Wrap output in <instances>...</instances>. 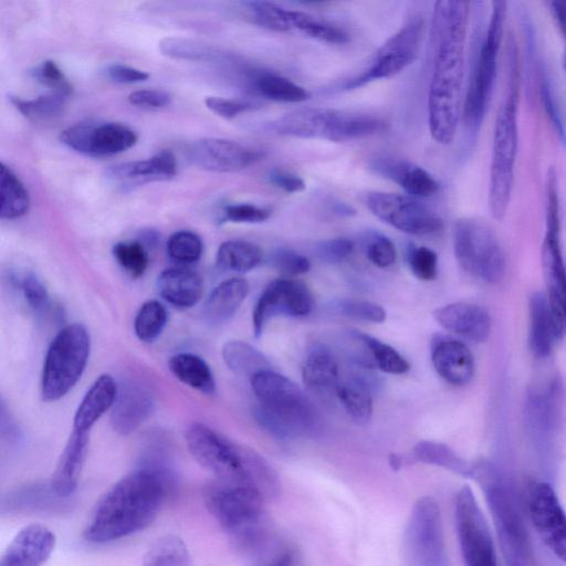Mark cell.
I'll list each match as a JSON object with an SVG mask.
<instances>
[{"label": "cell", "mask_w": 566, "mask_h": 566, "mask_svg": "<svg viewBox=\"0 0 566 566\" xmlns=\"http://www.w3.org/2000/svg\"><path fill=\"white\" fill-rule=\"evenodd\" d=\"M366 205L375 217L408 234L431 235L443 228L442 219L434 211L409 196L371 191Z\"/></svg>", "instance_id": "15"}, {"label": "cell", "mask_w": 566, "mask_h": 566, "mask_svg": "<svg viewBox=\"0 0 566 566\" xmlns=\"http://www.w3.org/2000/svg\"><path fill=\"white\" fill-rule=\"evenodd\" d=\"M527 504L537 534L553 554L566 563V513L554 489L545 482L533 483Z\"/></svg>", "instance_id": "19"}, {"label": "cell", "mask_w": 566, "mask_h": 566, "mask_svg": "<svg viewBox=\"0 0 566 566\" xmlns=\"http://www.w3.org/2000/svg\"><path fill=\"white\" fill-rule=\"evenodd\" d=\"M113 255L132 277H139L147 270L148 253L140 242H118L113 248Z\"/></svg>", "instance_id": "47"}, {"label": "cell", "mask_w": 566, "mask_h": 566, "mask_svg": "<svg viewBox=\"0 0 566 566\" xmlns=\"http://www.w3.org/2000/svg\"><path fill=\"white\" fill-rule=\"evenodd\" d=\"M368 260L378 268H388L395 263L397 251L390 239L375 233L366 245Z\"/></svg>", "instance_id": "53"}, {"label": "cell", "mask_w": 566, "mask_h": 566, "mask_svg": "<svg viewBox=\"0 0 566 566\" xmlns=\"http://www.w3.org/2000/svg\"><path fill=\"white\" fill-rule=\"evenodd\" d=\"M453 249L458 263L470 275L486 283L502 280L505 272L504 252L495 232L483 220H457Z\"/></svg>", "instance_id": "12"}, {"label": "cell", "mask_w": 566, "mask_h": 566, "mask_svg": "<svg viewBox=\"0 0 566 566\" xmlns=\"http://www.w3.org/2000/svg\"><path fill=\"white\" fill-rule=\"evenodd\" d=\"M295 564V555L291 551H284L282 553L276 554L270 560H268L263 566H294Z\"/></svg>", "instance_id": "62"}, {"label": "cell", "mask_w": 566, "mask_h": 566, "mask_svg": "<svg viewBox=\"0 0 566 566\" xmlns=\"http://www.w3.org/2000/svg\"><path fill=\"white\" fill-rule=\"evenodd\" d=\"M107 75L111 80L120 84H134L144 82L149 76V74L145 71L123 64L109 65L107 69Z\"/></svg>", "instance_id": "60"}, {"label": "cell", "mask_w": 566, "mask_h": 566, "mask_svg": "<svg viewBox=\"0 0 566 566\" xmlns=\"http://www.w3.org/2000/svg\"><path fill=\"white\" fill-rule=\"evenodd\" d=\"M205 104L211 112L226 119H232L242 113L255 108V104L250 101L219 96H208L205 99Z\"/></svg>", "instance_id": "55"}, {"label": "cell", "mask_w": 566, "mask_h": 566, "mask_svg": "<svg viewBox=\"0 0 566 566\" xmlns=\"http://www.w3.org/2000/svg\"><path fill=\"white\" fill-rule=\"evenodd\" d=\"M118 385L111 375H101L81 400L73 420V429L90 432L95 422L113 407Z\"/></svg>", "instance_id": "31"}, {"label": "cell", "mask_w": 566, "mask_h": 566, "mask_svg": "<svg viewBox=\"0 0 566 566\" xmlns=\"http://www.w3.org/2000/svg\"><path fill=\"white\" fill-rule=\"evenodd\" d=\"M56 536L43 524L22 527L4 549L0 566H42L51 557Z\"/></svg>", "instance_id": "22"}, {"label": "cell", "mask_w": 566, "mask_h": 566, "mask_svg": "<svg viewBox=\"0 0 566 566\" xmlns=\"http://www.w3.org/2000/svg\"><path fill=\"white\" fill-rule=\"evenodd\" d=\"M333 308L346 317L364 322L382 323L386 319L385 310L369 301L338 298L333 302Z\"/></svg>", "instance_id": "48"}, {"label": "cell", "mask_w": 566, "mask_h": 566, "mask_svg": "<svg viewBox=\"0 0 566 566\" xmlns=\"http://www.w3.org/2000/svg\"><path fill=\"white\" fill-rule=\"evenodd\" d=\"M353 242L346 238H335L318 244L317 254L321 260L328 263H338L353 252Z\"/></svg>", "instance_id": "56"}, {"label": "cell", "mask_w": 566, "mask_h": 566, "mask_svg": "<svg viewBox=\"0 0 566 566\" xmlns=\"http://www.w3.org/2000/svg\"><path fill=\"white\" fill-rule=\"evenodd\" d=\"M31 75L36 82L49 87L51 92L61 93L66 96L72 94V84L52 60L42 61L31 71Z\"/></svg>", "instance_id": "49"}, {"label": "cell", "mask_w": 566, "mask_h": 566, "mask_svg": "<svg viewBox=\"0 0 566 566\" xmlns=\"http://www.w3.org/2000/svg\"><path fill=\"white\" fill-rule=\"evenodd\" d=\"M473 478L484 490L507 566H526L528 538L513 485L486 464H476Z\"/></svg>", "instance_id": "8"}, {"label": "cell", "mask_w": 566, "mask_h": 566, "mask_svg": "<svg viewBox=\"0 0 566 566\" xmlns=\"http://www.w3.org/2000/svg\"><path fill=\"white\" fill-rule=\"evenodd\" d=\"M285 21L287 31H298L318 41L343 44L349 40L343 29L302 11L286 9Z\"/></svg>", "instance_id": "40"}, {"label": "cell", "mask_w": 566, "mask_h": 566, "mask_svg": "<svg viewBox=\"0 0 566 566\" xmlns=\"http://www.w3.org/2000/svg\"><path fill=\"white\" fill-rule=\"evenodd\" d=\"M370 169L384 178L395 181L410 196L430 197L438 192V181L422 167L395 157H378Z\"/></svg>", "instance_id": "26"}, {"label": "cell", "mask_w": 566, "mask_h": 566, "mask_svg": "<svg viewBox=\"0 0 566 566\" xmlns=\"http://www.w3.org/2000/svg\"><path fill=\"white\" fill-rule=\"evenodd\" d=\"M143 566H191V556L180 537L167 535L155 541L147 549Z\"/></svg>", "instance_id": "41"}, {"label": "cell", "mask_w": 566, "mask_h": 566, "mask_svg": "<svg viewBox=\"0 0 566 566\" xmlns=\"http://www.w3.org/2000/svg\"><path fill=\"white\" fill-rule=\"evenodd\" d=\"M91 352L86 327L72 323L52 339L43 364L41 395L45 401L63 398L83 375Z\"/></svg>", "instance_id": "10"}, {"label": "cell", "mask_w": 566, "mask_h": 566, "mask_svg": "<svg viewBox=\"0 0 566 566\" xmlns=\"http://www.w3.org/2000/svg\"><path fill=\"white\" fill-rule=\"evenodd\" d=\"M189 160L197 167L217 172L245 169L263 157L259 149L223 138H201L187 150Z\"/></svg>", "instance_id": "20"}, {"label": "cell", "mask_w": 566, "mask_h": 566, "mask_svg": "<svg viewBox=\"0 0 566 566\" xmlns=\"http://www.w3.org/2000/svg\"><path fill=\"white\" fill-rule=\"evenodd\" d=\"M302 375L310 390L328 396L336 394L342 373L333 352L325 345L315 344L305 358Z\"/></svg>", "instance_id": "29"}, {"label": "cell", "mask_w": 566, "mask_h": 566, "mask_svg": "<svg viewBox=\"0 0 566 566\" xmlns=\"http://www.w3.org/2000/svg\"><path fill=\"white\" fill-rule=\"evenodd\" d=\"M470 3L441 0L434 3L436 52L428 92V124L431 137L441 145L454 139L462 111L465 39Z\"/></svg>", "instance_id": "1"}, {"label": "cell", "mask_w": 566, "mask_h": 566, "mask_svg": "<svg viewBox=\"0 0 566 566\" xmlns=\"http://www.w3.org/2000/svg\"><path fill=\"white\" fill-rule=\"evenodd\" d=\"M154 403V395L146 384L134 378L123 380L112 407V428L123 436L134 432L148 419Z\"/></svg>", "instance_id": "21"}, {"label": "cell", "mask_w": 566, "mask_h": 566, "mask_svg": "<svg viewBox=\"0 0 566 566\" xmlns=\"http://www.w3.org/2000/svg\"><path fill=\"white\" fill-rule=\"evenodd\" d=\"M268 180L274 187L289 192H301L305 189L304 180L290 171L273 169L268 174Z\"/></svg>", "instance_id": "59"}, {"label": "cell", "mask_w": 566, "mask_h": 566, "mask_svg": "<svg viewBox=\"0 0 566 566\" xmlns=\"http://www.w3.org/2000/svg\"><path fill=\"white\" fill-rule=\"evenodd\" d=\"M67 98L64 94L50 92L32 99L10 96V102L24 117L43 122L61 115Z\"/></svg>", "instance_id": "43"}, {"label": "cell", "mask_w": 566, "mask_h": 566, "mask_svg": "<svg viewBox=\"0 0 566 566\" xmlns=\"http://www.w3.org/2000/svg\"><path fill=\"white\" fill-rule=\"evenodd\" d=\"M541 85V92H542V99L544 103V108L549 116L562 143H566V130L565 125L563 123V118L559 112V108L556 104L555 96L553 94L552 87L547 81V78L544 76Z\"/></svg>", "instance_id": "58"}, {"label": "cell", "mask_w": 566, "mask_h": 566, "mask_svg": "<svg viewBox=\"0 0 566 566\" xmlns=\"http://www.w3.org/2000/svg\"><path fill=\"white\" fill-rule=\"evenodd\" d=\"M565 69H566V54H565Z\"/></svg>", "instance_id": "63"}, {"label": "cell", "mask_w": 566, "mask_h": 566, "mask_svg": "<svg viewBox=\"0 0 566 566\" xmlns=\"http://www.w3.org/2000/svg\"><path fill=\"white\" fill-rule=\"evenodd\" d=\"M30 197L27 188L13 170L1 163L0 169V216L14 220L29 211Z\"/></svg>", "instance_id": "39"}, {"label": "cell", "mask_w": 566, "mask_h": 566, "mask_svg": "<svg viewBox=\"0 0 566 566\" xmlns=\"http://www.w3.org/2000/svg\"><path fill=\"white\" fill-rule=\"evenodd\" d=\"M159 49L166 56L189 60V61H213L219 56V52L203 43L196 40L182 38H166L160 41Z\"/></svg>", "instance_id": "45"}, {"label": "cell", "mask_w": 566, "mask_h": 566, "mask_svg": "<svg viewBox=\"0 0 566 566\" xmlns=\"http://www.w3.org/2000/svg\"><path fill=\"white\" fill-rule=\"evenodd\" d=\"M507 81L494 125L489 175V208L501 220L510 206L518 145L520 74L517 51L509 43Z\"/></svg>", "instance_id": "5"}, {"label": "cell", "mask_w": 566, "mask_h": 566, "mask_svg": "<svg viewBox=\"0 0 566 566\" xmlns=\"http://www.w3.org/2000/svg\"><path fill=\"white\" fill-rule=\"evenodd\" d=\"M203 245L200 237L189 230H180L170 235L167 241L169 258L179 264L197 262L202 254Z\"/></svg>", "instance_id": "46"}, {"label": "cell", "mask_w": 566, "mask_h": 566, "mask_svg": "<svg viewBox=\"0 0 566 566\" xmlns=\"http://www.w3.org/2000/svg\"><path fill=\"white\" fill-rule=\"evenodd\" d=\"M168 368L182 384L205 394L212 395L216 391L213 374L200 356L192 353H178L170 357Z\"/></svg>", "instance_id": "34"}, {"label": "cell", "mask_w": 566, "mask_h": 566, "mask_svg": "<svg viewBox=\"0 0 566 566\" xmlns=\"http://www.w3.org/2000/svg\"><path fill=\"white\" fill-rule=\"evenodd\" d=\"M549 7L558 29L566 38V0L551 1Z\"/></svg>", "instance_id": "61"}, {"label": "cell", "mask_w": 566, "mask_h": 566, "mask_svg": "<svg viewBox=\"0 0 566 566\" xmlns=\"http://www.w3.org/2000/svg\"><path fill=\"white\" fill-rule=\"evenodd\" d=\"M272 210L252 203H233L223 208L222 222L259 223L271 217Z\"/></svg>", "instance_id": "52"}, {"label": "cell", "mask_w": 566, "mask_h": 566, "mask_svg": "<svg viewBox=\"0 0 566 566\" xmlns=\"http://www.w3.org/2000/svg\"><path fill=\"white\" fill-rule=\"evenodd\" d=\"M167 319V311L160 302L156 300L146 301L135 316V334L142 342H154L161 334Z\"/></svg>", "instance_id": "44"}, {"label": "cell", "mask_w": 566, "mask_h": 566, "mask_svg": "<svg viewBox=\"0 0 566 566\" xmlns=\"http://www.w3.org/2000/svg\"><path fill=\"white\" fill-rule=\"evenodd\" d=\"M431 359L439 376L454 386L470 382L475 371L472 353L465 344L453 338L442 337L434 342Z\"/></svg>", "instance_id": "25"}, {"label": "cell", "mask_w": 566, "mask_h": 566, "mask_svg": "<svg viewBox=\"0 0 566 566\" xmlns=\"http://www.w3.org/2000/svg\"><path fill=\"white\" fill-rule=\"evenodd\" d=\"M410 459L437 465L465 478H473L476 464L457 454L447 444L422 440L412 449Z\"/></svg>", "instance_id": "35"}, {"label": "cell", "mask_w": 566, "mask_h": 566, "mask_svg": "<svg viewBox=\"0 0 566 566\" xmlns=\"http://www.w3.org/2000/svg\"><path fill=\"white\" fill-rule=\"evenodd\" d=\"M222 358L231 371L250 379L263 370L271 369L268 358L243 340L227 342L222 347Z\"/></svg>", "instance_id": "36"}, {"label": "cell", "mask_w": 566, "mask_h": 566, "mask_svg": "<svg viewBox=\"0 0 566 566\" xmlns=\"http://www.w3.org/2000/svg\"><path fill=\"white\" fill-rule=\"evenodd\" d=\"M434 319L444 329L473 342H484L491 332V317L485 308L455 302L434 310Z\"/></svg>", "instance_id": "24"}, {"label": "cell", "mask_w": 566, "mask_h": 566, "mask_svg": "<svg viewBox=\"0 0 566 566\" xmlns=\"http://www.w3.org/2000/svg\"><path fill=\"white\" fill-rule=\"evenodd\" d=\"M266 500L261 491L251 485L218 479L203 491L209 513L233 543L245 551H255L266 541Z\"/></svg>", "instance_id": "6"}, {"label": "cell", "mask_w": 566, "mask_h": 566, "mask_svg": "<svg viewBox=\"0 0 566 566\" xmlns=\"http://www.w3.org/2000/svg\"><path fill=\"white\" fill-rule=\"evenodd\" d=\"M90 446V432L72 431L50 478L49 485L59 497L71 496L81 478Z\"/></svg>", "instance_id": "23"}, {"label": "cell", "mask_w": 566, "mask_h": 566, "mask_svg": "<svg viewBox=\"0 0 566 566\" xmlns=\"http://www.w3.org/2000/svg\"><path fill=\"white\" fill-rule=\"evenodd\" d=\"M250 380L259 402L253 416L264 431L276 439L286 440L311 434L315 430V408L291 379L268 369Z\"/></svg>", "instance_id": "4"}, {"label": "cell", "mask_w": 566, "mask_h": 566, "mask_svg": "<svg viewBox=\"0 0 566 566\" xmlns=\"http://www.w3.org/2000/svg\"><path fill=\"white\" fill-rule=\"evenodd\" d=\"M193 459L214 479L251 485L265 497L279 494L280 482L271 465L255 451L240 446L209 426L195 422L186 431Z\"/></svg>", "instance_id": "3"}, {"label": "cell", "mask_w": 566, "mask_h": 566, "mask_svg": "<svg viewBox=\"0 0 566 566\" xmlns=\"http://www.w3.org/2000/svg\"><path fill=\"white\" fill-rule=\"evenodd\" d=\"M371 367L384 373L400 375L410 369L409 363L390 345L358 332Z\"/></svg>", "instance_id": "42"}, {"label": "cell", "mask_w": 566, "mask_h": 566, "mask_svg": "<svg viewBox=\"0 0 566 566\" xmlns=\"http://www.w3.org/2000/svg\"><path fill=\"white\" fill-rule=\"evenodd\" d=\"M128 101L143 108H163L170 104L171 95L163 90H138L128 95Z\"/></svg>", "instance_id": "57"}, {"label": "cell", "mask_w": 566, "mask_h": 566, "mask_svg": "<svg viewBox=\"0 0 566 566\" xmlns=\"http://www.w3.org/2000/svg\"><path fill=\"white\" fill-rule=\"evenodd\" d=\"M410 566H450L439 503L421 496L413 504L405 533Z\"/></svg>", "instance_id": "13"}, {"label": "cell", "mask_w": 566, "mask_h": 566, "mask_svg": "<svg viewBox=\"0 0 566 566\" xmlns=\"http://www.w3.org/2000/svg\"><path fill=\"white\" fill-rule=\"evenodd\" d=\"M313 307V297L307 286L296 280L277 279L272 281L259 296L253 314V334L258 338L269 318L275 315L301 317Z\"/></svg>", "instance_id": "18"}, {"label": "cell", "mask_w": 566, "mask_h": 566, "mask_svg": "<svg viewBox=\"0 0 566 566\" xmlns=\"http://www.w3.org/2000/svg\"><path fill=\"white\" fill-rule=\"evenodd\" d=\"M454 516L465 566H497L488 523L469 486L457 494Z\"/></svg>", "instance_id": "14"}, {"label": "cell", "mask_w": 566, "mask_h": 566, "mask_svg": "<svg viewBox=\"0 0 566 566\" xmlns=\"http://www.w3.org/2000/svg\"><path fill=\"white\" fill-rule=\"evenodd\" d=\"M263 259L262 250L244 240H228L220 244L217 266L227 272L245 273L256 268Z\"/></svg>", "instance_id": "38"}, {"label": "cell", "mask_w": 566, "mask_h": 566, "mask_svg": "<svg viewBox=\"0 0 566 566\" xmlns=\"http://www.w3.org/2000/svg\"><path fill=\"white\" fill-rule=\"evenodd\" d=\"M270 128L280 136L342 143L375 135L386 128V123L366 114L305 107L274 119Z\"/></svg>", "instance_id": "7"}, {"label": "cell", "mask_w": 566, "mask_h": 566, "mask_svg": "<svg viewBox=\"0 0 566 566\" xmlns=\"http://www.w3.org/2000/svg\"><path fill=\"white\" fill-rule=\"evenodd\" d=\"M271 263L280 272L290 275L306 273L311 268L306 256L285 248L273 252Z\"/></svg>", "instance_id": "54"}, {"label": "cell", "mask_w": 566, "mask_h": 566, "mask_svg": "<svg viewBox=\"0 0 566 566\" xmlns=\"http://www.w3.org/2000/svg\"><path fill=\"white\" fill-rule=\"evenodd\" d=\"M506 10L507 3L505 1L492 2L489 23L476 53L463 99V122L473 134L481 127L492 99Z\"/></svg>", "instance_id": "9"}, {"label": "cell", "mask_w": 566, "mask_h": 566, "mask_svg": "<svg viewBox=\"0 0 566 566\" xmlns=\"http://www.w3.org/2000/svg\"><path fill=\"white\" fill-rule=\"evenodd\" d=\"M546 231L542 248V264L555 335H566V265L560 245V209L557 174L549 168L546 176Z\"/></svg>", "instance_id": "11"}, {"label": "cell", "mask_w": 566, "mask_h": 566, "mask_svg": "<svg viewBox=\"0 0 566 566\" xmlns=\"http://www.w3.org/2000/svg\"><path fill=\"white\" fill-rule=\"evenodd\" d=\"M249 283L242 277L220 282L203 304V317L211 325L228 322L239 310L249 293Z\"/></svg>", "instance_id": "32"}, {"label": "cell", "mask_w": 566, "mask_h": 566, "mask_svg": "<svg viewBox=\"0 0 566 566\" xmlns=\"http://www.w3.org/2000/svg\"><path fill=\"white\" fill-rule=\"evenodd\" d=\"M177 172L174 154L161 150L150 158L114 165L107 169V175L122 185H138L154 180L172 178Z\"/></svg>", "instance_id": "27"}, {"label": "cell", "mask_w": 566, "mask_h": 566, "mask_svg": "<svg viewBox=\"0 0 566 566\" xmlns=\"http://www.w3.org/2000/svg\"><path fill=\"white\" fill-rule=\"evenodd\" d=\"M421 35V20L410 21L378 49L369 66L347 82L345 90L352 91L374 81L392 77L403 71L416 60Z\"/></svg>", "instance_id": "16"}, {"label": "cell", "mask_w": 566, "mask_h": 566, "mask_svg": "<svg viewBox=\"0 0 566 566\" xmlns=\"http://www.w3.org/2000/svg\"><path fill=\"white\" fill-rule=\"evenodd\" d=\"M170 483L167 468L142 463L103 495L84 530V538L104 544L143 531L157 517Z\"/></svg>", "instance_id": "2"}, {"label": "cell", "mask_w": 566, "mask_h": 566, "mask_svg": "<svg viewBox=\"0 0 566 566\" xmlns=\"http://www.w3.org/2000/svg\"><path fill=\"white\" fill-rule=\"evenodd\" d=\"M160 296L178 308H189L202 297L203 281L201 276L187 268H169L157 277Z\"/></svg>", "instance_id": "28"}, {"label": "cell", "mask_w": 566, "mask_h": 566, "mask_svg": "<svg viewBox=\"0 0 566 566\" xmlns=\"http://www.w3.org/2000/svg\"><path fill=\"white\" fill-rule=\"evenodd\" d=\"M18 286L29 307L43 312L49 305V293L43 282L34 273H24L18 279Z\"/></svg>", "instance_id": "51"}, {"label": "cell", "mask_w": 566, "mask_h": 566, "mask_svg": "<svg viewBox=\"0 0 566 566\" xmlns=\"http://www.w3.org/2000/svg\"><path fill=\"white\" fill-rule=\"evenodd\" d=\"M408 263L413 275L421 281H432L438 274V255L427 247H411Z\"/></svg>", "instance_id": "50"}, {"label": "cell", "mask_w": 566, "mask_h": 566, "mask_svg": "<svg viewBox=\"0 0 566 566\" xmlns=\"http://www.w3.org/2000/svg\"><path fill=\"white\" fill-rule=\"evenodd\" d=\"M528 317L530 347L536 357L546 358L551 355L554 342L557 339L546 294L542 292L531 294Z\"/></svg>", "instance_id": "33"}, {"label": "cell", "mask_w": 566, "mask_h": 566, "mask_svg": "<svg viewBox=\"0 0 566 566\" xmlns=\"http://www.w3.org/2000/svg\"><path fill=\"white\" fill-rule=\"evenodd\" d=\"M335 396L356 424H366L373 413V390L364 374L347 370L340 375Z\"/></svg>", "instance_id": "30"}, {"label": "cell", "mask_w": 566, "mask_h": 566, "mask_svg": "<svg viewBox=\"0 0 566 566\" xmlns=\"http://www.w3.org/2000/svg\"><path fill=\"white\" fill-rule=\"evenodd\" d=\"M251 84L259 95L274 102L301 103L311 97V93L303 86L272 72L255 73Z\"/></svg>", "instance_id": "37"}, {"label": "cell", "mask_w": 566, "mask_h": 566, "mask_svg": "<svg viewBox=\"0 0 566 566\" xmlns=\"http://www.w3.org/2000/svg\"><path fill=\"white\" fill-rule=\"evenodd\" d=\"M138 136L116 122H83L61 132L60 140L70 149L90 157H109L132 148Z\"/></svg>", "instance_id": "17"}]
</instances>
